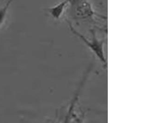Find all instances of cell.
Wrapping results in <instances>:
<instances>
[{"label":"cell","mask_w":154,"mask_h":123,"mask_svg":"<svg viewBox=\"0 0 154 123\" xmlns=\"http://www.w3.org/2000/svg\"><path fill=\"white\" fill-rule=\"evenodd\" d=\"M69 26L71 32L74 34L76 35L85 43L86 45H87L88 47L92 51V52L95 54L97 58L101 62V63L104 66V68H106L107 60H106V57L105 55L104 49H103L104 41L98 40L95 37L94 32H93V39H92V41H89V40L87 39L84 36L82 35L81 34H80L79 32L76 31V30H75L74 28H73V26L70 23H69Z\"/></svg>","instance_id":"6da1fadb"},{"label":"cell","mask_w":154,"mask_h":123,"mask_svg":"<svg viewBox=\"0 0 154 123\" xmlns=\"http://www.w3.org/2000/svg\"><path fill=\"white\" fill-rule=\"evenodd\" d=\"M69 2V0H64L55 7L48 8L47 11L53 18L56 19H59L63 14L64 9Z\"/></svg>","instance_id":"7a4b0ae2"},{"label":"cell","mask_w":154,"mask_h":123,"mask_svg":"<svg viewBox=\"0 0 154 123\" xmlns=\"http://www.w3.org/2000/svg\"><path fill=\"white\" fill-rule=\"evenodd\" d=\"M77 104H78V100L77 99L75 98H71L64 118L62 120L57 123H69L72 113L77 107Z\"/></svg>","instance_id":"3957f363"},{"label":"cell","mask_w":154,"mask_h":123,"mask_svg":"<svg viewBox=\"0 0 154 123\" xmlns=\"http://www.w3.org/2000/svg\"><path fill=\"white\" fill-rule=\"evenodd\" d=\"M87 112V111L83 110L81 106H79L78 111L75 109L72 113L69 123H85Z\"/></svg>","instance_id":"277c9868"},{"label":"cell","mask_w":154,"mask_h":123,"mask_svg":"<svg viewBox=\"0 0 154 123\" xmlns=\"http://www.w3.org/2000/svg\"><path fill=\"white\" fill-rule=\"evenodd\" d=\"M13 1V0H8L5 6H3L2 8H0V26L2 25V24H3L6 19L8 10L9 8Z\"/></svg>","instance_id":"5b68a950"}]
</instances>
